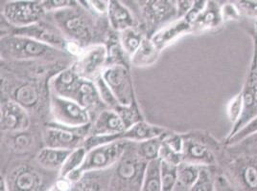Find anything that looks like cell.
<instances>
[{
    "label": "cell",
    "mask_w": 257,
    "mask_h": 191,
    "mask_svg": "<svg viewBox=\"0 0 257 191\" xmlns=\"http://www.w3.org/2000/svg\"><path fill=\"white\" fill-rule=\"evenodd\" d=\"M131 144L128 140H120L88 151L82 166L66 178L74 184L81 180L86 173L102 171L114 166L125 154Z\"/></svg>",
    "instance_id": "8992f818"
},
{
    "label": "cell",
    "mask_w": 257,
    "mask_h": 191,
    "mask_svg": "<svg viewBox=\"0 0 257 191\" xmlns=\"http://www.w3.org/2000/svg\"><path fill=\"white\" fill-rule=\"evenodd\" d=\"M216 168H204L198 182L190 191H215L214 172Z\"/></svg>",
    "instance_id": "e575fe53"
},
{
    "label": "cell",
    "mask_w": 257,
    "mask_h": 191,
    "mask_svg": "<svg viewBox=\"0 0 257 191\" xmlns=\"http://www.w3.org/2000/svg\"><path fill=\"white\" fill-rule=\"evenodd\" d=\"M45 12L43 1H9L2 9L3 18L17 29L42 22Z\"/></svg>",
    "instance_id": "30bf717a"
},
{
    "label": "cell",
    "mask_w": 257,
    "mask_h": 191,
    "mask_svg": "<svg viewBox=\"0 0 257 191\" xmlns=\"http://www.w3.org/2000/svg\"><path fill=\"white\" fill-rule=\"evenodd\" d=\"M80 6L77 4L74 7L51 14L55 26L63 32L65 38L87 47L93 38L94 24L89 14H86V9L80 8Z\"/></svg>",
    "instance_id": "5b68a950"
},
{
    "label": "cell",
    "mask_w": 257,
    "mask_h": 191,
    "mask_svg": "<svg viewBox=\"0 0 257 191\" xmlns=\"http://www.w3.org/2000/svg\"><path fill=\"white\" fill-rule=\"evenodd\" d=\"M203 168H204L202 166L182 162L177 170L178 182L191 190L193 186L199 180Z\"/></svg>",
    "instance_id": "4dcf8cb0"
},
{
    "label": "cell",
    "mask_w": 257,
    "mask_h": 191,
    "mask_svg": "<svg viewBox=\"0 0 257 191\" xmlns=\"http://www.w3.org/2000/svg\"><path fill=\"white\" fill-rule=\"evenodd\" d=\"M173 191H190V188H188L182 186V184H180V182H178Z\"/></svg>",
    "instance_id": "681fc988"
},
{
    "label": "cell",
    "mask_w": 257,
    "mask_h": 191,
    "mask_svg": "<svg viewBox=\"0 0 257 191\" xmlns=\"http://www.w3.org/2000/svg\"><path fill=\"white\" fill-rule=\"evenodd\" d=\"M14 134H16L13 138V148H14L20 151V150H25V149L30 148V146L32 144V138L28 133L23 131V132L14 133Z\"/></svg>",
    "instance_id": "7bdbcfd3"
},
{
    "label": "cell",
    "mask_w": 257,
    "mask_h": 191,
    "mask_svg": "<svg viewBox=\"0 0 257 191\" xmlns=\"http://www.w3.org/2000/svg\"><path fill=\"white\" fill-rule=\"evenodd\" d=\"M184 162L202 168H217L224 152L225 144L213 138L209 133L193 131L182 135Z\"/></svg>",
    "instance_id": "277c9868"
},
{
    "label": "cell",
    "mask_w": 257,
    "mask_h": 191,
    "mask_svg": "<svg viewBox=\"0 0 257 191\" xmlns=\"http://www.w3.org/2000/svg\"><path fill=\"white\" fill-rule=\"evenodd\" d=\"M194 1L181 0L177 1V12H178V20H184L187 14L191 10Z\"/></svg>",
    "instance_id": "7dc6e473"
},
{
    "label": "cell",
    "mask_w": 257,
    "mask_h": 191,
    "mask_svg": "<svg viewBox=\"0 0 257 191\" xmlns=\"http://www.w3.org/2000/svg\"><path fill=\"white\" fill-rule=\"evenodd\" d=\"M178 166L161 162V191H173L178 182Z\"/></svg>",
    "instance_id": "d6a6232c"
},
{
    "label": "cell",
    "mask_w": 257,
    "mask_h": 191,
    "mask_svg": "<svg viewBox=\"0 0 257 191\" xmlns=\"http://www.w3.org/2000/svg\"><path fill=\"white\" fill-rule=\"evenodd\" d=\"M5 182L7 191L45 190L40 172L26 164H22L12 170L5 179Z\"/></svg>",
    "instance_id": "2e32d148"
},
{
    "label": "cell",
    "mask_w": 257,
    "mask_h": 191,
    "mask_svg": "<svg viewBox=\"0 0 257 191\" xmlns=\"http://www.w3.org/2000/svg\"><path fill=\"white\" fill-rule=\"evenodd\" d=\"M225 149L231 153H250L257 154V133L253 134L233 146H225Z\"/></svg>",
    "instance_id": "74e56055"
},
{
    "label": "cell",
    "mask_w": 257,
    "mask_h": 191,
    "mask_svg": "<svg viewBox=\"0 0 257 191\" xmlns=\"http://www.w3.org/2000/svg\"><path fill=\"white\" fill-rule=\"evenodd\" d=\"M148 162L140 159L132 142L109 174L106 191H140Z\"/></svg>",
    "instance_id": "3957f363"
},
{
    "label": "cell",
    "mask_w": 257,
    "mask_h": 191,
    "mask_svg": "<svg viewBox=\"0 0 257 191\" xmlns=\"http://www.w3.org/2000/svg\"><path fill=\"white\" fill-rule=\"evenodd\" d=\"M102 78L116 98L119 106H130L136 104L133 82L128 66H107L102 73Z\"/></svg>",
    "instance_id": "8fae6325"
},
{
    "label": "cell",
    "mask_w": 257,
    "mask_h": 191,
    "mask_svg": "<svg viewBox=\"0 0 257 191\" xmlns=\"http://www.w3.org/2000/svg\"><path fill=\"white\" fill-rule=\"evenodd\" d=\"M78 2L71 1V0H45L43 1V8L47 12H53L63 10L66 8L74 7Z\"/></svg>",
    "instance_id": "60d3db41"
},
{
    "label": "cell",
    "mask_w": 257,
    "mask_h": 191,
    "mask_svg": "<svg viewBox=\"0 0 257 191\" xmlns=\"http://www.w3.org/2000/svg\"><path fill=\"white\" fill-rule=\"evenodd\" d=\"M162 137L163 136L159 138H151L141 142H135L136 150L140 159L145 160L146 162L160 159Z\"/></svg>",
    "instance_id": "f546056e"
},
{
    "label": "cell",
    "mask_w": 257,
    "mask_h": 191,
    "mask_svg": "<svg viewBox=\"0 0 257 191\" xmlns=\"http://www.w3.org/2000/svg\"><path fill=\"white\" fill-rule=\"evenodd\" d=\"M161 160L148 162L140 191H161Z\"/></svg>",
    "instance_id": "83f0119b"
},
{
    "label": "cell",
    "mask_w": 257,
    "mask_h": 191,
    "mask_svg": "<svg viewBox=\"0 0 257 191\" xmlns=\"http://www.w3.org/2000/svg\"><path fill=\"white\" fill-rule=\"evenodd\" d=\"M75 102L88 110V112L91 109H98L102 106L107 108L102 102L95 82L87 80H83Z\"/></svg>",
    "instance_id": "603a6c76"
},
{
    "label": "cell",
    "mask_w": 257,
    "mask_h": 191,
    "mask_svg": "<svg viewBox=\"0 0 257 191\" xmlns=\"http://www.w3.org/2000/svg\"><path fill=\"white\" fill-rule=\"evenodd\" d=\"M83 80L72 65L54 76L49 84V92L75 100Z\"/></svg>",
    "instance_id": "e0dca14e"
},
{
    "label": "cell",
    "mask_w": 257,
    "mask_h": 191,
    "mask_svg": "<svg viewBox=\"0 0 257 191\" xmlns=\"http://www.w3.org/2000/svg\"><path fill=\"white\" fill-rule=\"evenodd\" d=\"M12 100L16 102L26 110L37 106L41 100L40 89L31 82H25L19 85L13 91Z\"/></svg>",
    "instance_id": "d4e9b609"
},
{
    "label": "cell",
    "mask_w": 257,
    "mask_h": 191,
    "mask_svg": "<svg viewBox=\"0 0 257 191\" xmlns=\"http://www.w3.org/2000/svg\"><path fill=\"white\" fill-rule=\"evenodd\" d=\"M236 191H257V154L224 149L217 166Z\"/></svg>",
    "instance_id": "6da1fadb"
},
{
    "label": "cell",
    "mask_w": 257,
    "mask_h": 191,
    "mask_svg": "<svg viewBox=\"0 0 257 191\" xmlns=\"http://www.w3.org/2000/svg\"><path fill=\"white\" fill-rule=\"evenodd\" d=\"M241 16L257 20V0L234 1Z\"/></svg>",
    "instance_id": "ab89813d"
},
{
    "label": "cell",
    "mask_w": 257,
    "mask_h": 191,
    "mask_svg": "<svg viewBox=\"0 0 257 191\" xmlns=\"http://www.w3.org/2000/svg\"><path fill=\"white\" fill-rule=\"evenodd\" d=\"M107 64V46L104 44H93L81 50L78 60L73 65L82 78L94 82L106 69Z\"/></svg>",
    "instance_id": "7c38bea8"
},
{
    "label": "cell",
    "mask_w": 257,
    "mask_h": 191,
    "mask_svg": "<svg viewBox=\"0 0 257 191\" xmlns=\"http://www.w3.org/2000/svg\"><path fill=\"white\" fill-rule=\"evenodd\" d=\"M49 108L54 122L67 128H83L90 124L88 110L75 100L49 93Z\"/></svg>",
    "instance_id": "52a82bcc"
},
{
    "label": "cell",
    "mask_w": 257,
    "mask_h": 191,
    "mask_svg": "<svg viewBox=\"0 0 257 191\" xmlns=\"http://www.w3.org/2000/svg\"><path fill=\"white\" fill-rule=\"evenodd\" d=\"M86 6L90 8V10L96 14H107L109 1H102V0H92V1H86Z\"/></svg>",
    "instance_id": "bcb514c9"
},
{
    "label": "cell",
    "mask_w": 257,
    "mask_h": 191,
    "mask_svg": "<svg viewBox=\"0 0 257 191\" xmlns=\"http://www.w3.org/2000/svg\"><path fill=\"white\" fill-rule=\"evenodd\" d=\"M1 131L7 133H19L26 131L31 120L25 108L12 100L1 102Z\"/></svg>",
    "instance_id": "5bb4252c"
},
{
    "label": "cell",
    "mask_w": 257,
    "mask_h": 191,
    "mask_svg": "<svg viewBox=\"0 0 257 191\" xmlns=\"http://www.w3.org/2000/svg\"><path fill=\"white\" fill-rule=\"evenodd\" d=\"M65 56L63 50L34 38L10 34L1 38V58L10 60H55Z\"/></svg>",
    "instance_id": "7a4b0ae2"
},
{
    "label": "cell",
    "mask_w": 257,
    "mask_h": 191,
    "mask_svg": "<svg viewBox=\"0 0 257 191\" xmlns=\"http://www.w3.org/2000/svg\"><path fill=\"white\" fill-rule=\"evenodd\" d=\"M257 133V116L253 118L251 120H249L246 126L242 129H240L235 135H233L231 138L225 140L224 144L225 146H233L238 144L239 142L243 140L244 138H247L253 134Z\"/></svg>",
    "instance_id": "f35d334b"
},
{
    "label": "cell",
    "mask_w": 257,
    "mask_h": 191,
    "mask_svg": "<svg viewBox=\"0 0 257 191\" xmlns=\"http://www.w3.org/2000/svg\"><path fill=\"white\" fill-rule=\"evenodd\" d=\"M126 131V128L113 109H102L93 124L90 126L88 135H115Z\"/></svg>",
    "instance_id": "ac0fdd59"
},
{
    "label": "cell",
    "mask_w": 257,
    "mask_h": 191,
    "mask_svg": "<svg viewBox=\"0 0 257 191\" xmlns=\"http://www.w3.org/2000/svg\"><path fill=\"white\" fill-rule=\"evenodd\" d=\"M243 98L241 92H239L237 95L234 96L227 104L226 106V114L229 122H231V126H234L236 124L239 122V120L242 117L243 114ZM231 126V128H232Z\"/></svg>",
    "instance_id": "d590c367"
},
{
    "label": "cell",
    "mask_w": 257,
    "mask_h": 191,
    "mask_svg": "<svg viewBox=\"0 0 257 191\" xmlns=\"http://www.w3.org/2000/svg\"><path fill=\"white\" fill-rule=\"evenodd\" d=\"M86 153H87V151L84 146L72 150L71 153L69 154V156L65 160L62 168L59 171L60 172L59 177L66 178L71 173L79 170L85 162Z\"/></svg>",
    "instance_id": "1f68e13d"
},
{
    "label": "cell",
    "mask_w": 257,
    "mask_h": 191,
    "mask_svg": "<svg viewBox=\"0 0 257 191\" xmlns=\"http://www.w3.org/2000/svg\"><path fill=\"white\" fill-rule=\"evenodd\" d=\"M141 5L142 18L146 24L148 38L172 22L179 20L177 1L152 0Z\"/></svg>",
    "instance_id": "9c48e42d"
},
{
    "label": "cell",
    "mask_w": 257,
    "mask_h": 191,
    "mask_svg": "<svg viewBox=\"0 0 257 191\" xmlns=\"http://www.w3.org/2000/svg\"><path fill=\"white\" fill-rule=\"evenodd\" d=\"M116 111L119 117L121 118L126 130L128 128H132L133 126H135L136 124L140 122L141 120H143L140 116V111L137 104H134L130 106H118L115 109H113Z\"/></svg>",
    "instance_id": "836d02e7"
},
{
    "label": "cell",
    "mask_w": 257,
    "mask_h": 191,
    "mask_svg": "<svg viewBox=\"0 0 257 191\" xmlns=\"http://www.w3.org/2000/svg\"><path fill=\"white\" fill-rule=\"evenodd\" d=\"M100 171L86 173L81 180L74 182L69 191H106L109 176L100 175Z\"/></svg>",
    "instance_id": "484cf974"
},
{
    "label": "cell",
    "mask_w": 257,
    "mask_h": 191,
    "mask_svg": "<svg viewBox=\"0 0 257 191\" xmlns=\"http://www.w3.org/2000/svg\"><path fill=\"white\" fill-rule=\"evenodd\" d=\"M166 133L167 131L164 128L141 120L123 132L121 138L131 142H141L151 138H159Z\"/></svg>",
    "instance_id": "44dd1931"
},
{
    "label": "cell",
    "mask_w": 257,
    "mask_h": 191,
    "mask_svg": "<svg viewBox=\"0 0 257 191\" xmlns=\"http://www.w3.org/2000/svg\"><path fill=\"white\" fill-rule=\"evenodd\" d=\"M146 38L145 34L140 32L137 27L130 28L120 32L119 42L128 58H132L140 49L143 40Z\"/></svg>",
    "instance_id": "4316f807"
},
{
    "label": "cell",
    "mask_w": 257,
    "mask_h": 191,
    "mask_svg": "<svg viewBox=\"0 0 257 191\" xmlns=\"http://www.w3.org/2000/svg\"><path fill=\"white\" fill-rule=\"evenodd\" d=\"M224 22L222 18L221 5L216 1H207L204 11L200 14V16L193 23L192 31L198 30H209L214 29L221 25Z\"/></svg>",
    "instance_id": "7402d4cb"
},
{
    "label": "cell",
    "mask_w": 257,
    "mask_h": 191,
    "mask_svg": "<svg viewBox=\"0 0 257 191\" xmlns=\"http://www.w3.org/2000/svg\"><path fill=\"white\" fill-rule=\"evenodd\" d=\"M72 150L44 148L37 155L38 164L45 170H61Z\"/></svg>",
    "instance_id": "cb8c5ba5"
},
{
    "label": "cell",
    "mask_w": 257,
    "mask_h": 191,
    "mask_svg": "<svg viewBox=\"0 0 257 191\" xmlns=\"http://www.w3.org/2000/svg\"><path fill=\"white\" fill-rule=\"evenodd\" d=\"M90 124L83 128H67L56 122L48 124L43 133V140L46 148L74 150L84 146L89 134Z\"/></svg>",
    "instance_id": "ba28073f"
},
{
    "label": "cell",
    "mask_w": 257,
    "mask_h": 191,
    "mask_svg": "<svg viewBox=\"0 0 257 191\" xmlns=\"http://www.w3.org/2000/svg\"><path fill=\"white\" fill-rule=\"evenodd\" d=\"M192 31V26L185 20H179L172 22L169 25L163 27L159 32H156L151 40L158 48L159 51L163 50L166 46L175 42L177 38Z\"/></svg>",
    "instance_id": "d6986e66"
},
{
    "label": "cell",
    "mask_w": 257,
    "mask_h": 191,
    "mask_svg": "<svg viewBox=\"0 0 257 191\" xmlns=\"http://www.w3.org/2000/svg\"><path fill=\"white\" fill-rule=\"evenodd\" d=\"M160 52L151 38H146L137 53L132 56V62L136 66H149L156 62Z\"/></svg>",
    "instance_id": "f1b7e54d"
},
{
    "label": "cell",
    "mask_w": 257,
    "mask_h": 191,
    "mask_svg": "<svg viewBox=\"0 0 257 191\" xmlns=\"http://www.w3.org/2000/svg\"><path fill=\"white\" fill-rule=\"evenodd\" d=\"M107 18L110 27L116 32H123L136 27V18L127 6L117 0L109 1Z\"/></svg>",
    "instance_id": "ffe728a7"
},
{
    "label": "cell",
    "mask_w": 257,
    "mask_h": 191,
    "mask_svg": "<svg viewBox=\"0 0 257 191\" xmlns=\"http://www.w3.org/2000/svg\"><path fill=\"white\" fill-rule=\"evenodd\" d=\"M214 188L215 191H236L225 176L217 170V168H215L214 172Z\"/></svg>",
    "instance_id": "ee69618b"
},
{
    "label": "cell",
    "mask_w": 257,
    "mask_h": 191,
    "mask_svg": "<svg viewBox=\"0 0 257 191\" xmlns=\"http://www.w3.org/2000/svg\"><path fill=\"white\" fill-rule=\"evenodd\" d=\"M206 4L207 1H194L191 10L187 14L184 20L190 25H192L193 23L196 22V20L200 16V14L204 11Z\"/></svg>",
    "instance_id": "f6af8a7d"
},
{
    "label": "cell",
    "mask_w": 257,
    "mask_h": 191,
    "mask_svg": "<svg viewBox=\"0 0 257 191\" xmlns=\"http://www.w3.org/2000/svg\"><path fill=\"white\" fill-rule=\"evenodd\" d=\"M252 38H253V54L257 58V20H255L253 24V28H252Z\"/></svg>",
    "instance_id": "c3c4849f"
},
{
    "label": "cell",
    "mask_w": 257,
    "mask_h": 191,
    "mask_svg": "<svg viewBox=\"0 0 257 191\" xmlns=\"http://www.w3.org/2000/svg\"><path fill=\"white\" fill-rule=\"evenodd\" d=\"M94 82L96 84L97 89L99 91V94L104 104L109 109H115L119 106L117 100L111 92V90L109 89V87L107 86V84L105 82L104 78H102V74L97 78Z\"/></svg>",
    "instance_id": "8d00e7d4"
},
{
    "label": "cell",
    "mask_w": 257,
    "mask_h": 191,
    "mask_svg": "<svg viewBox=\"0 0 257 191\" xmlns=\"http://www.w3.org/2000/svg\"><path fill=\"white\" fill-rule=\"evenodd\" d=\"M243 98V114L239 122L232 126L226 138H231L233 135L244 128L246 124L257 116V58L252 54L249 70L246 74V80L240 91Z\"/></svg>",
    "instance_id": "4fadbf2b"
},
{
    "label": "cell",
    "mask_w": 257,
    "mask_h": 191,
    "mask_svg": "<svg viewBox=\"0 0 257 191\" xmlns=\"http://www.w3.org/2000/svg\"><path fill=\"white\" fill-rule=\"evenodd\" d=\"M14 34L25 36L38 42L48 44L60 50H68L70 43L57 27L45 22H39L26 28L16 29Z\"/></svg>",
    "instance_id": "9a60e30c"
},
{
    "label": "cell",
    "mask_w": 257,
    "mask_h": 191,
    "mask_svg": "<svg viewBox=\"0 0 257 191\" xmlns=\"http://www.w3.org/2000/svg\"><path fill=\"white\" fill-rule=\"evenodd\" d=\"M221 12H222V18H223L224 22L236 20L241 16L240 12L236 7L234 1L233 2H225L224 4H222Z\"/></svg>",
    "instance_id": "b9f144b4"
}]
</instances>
